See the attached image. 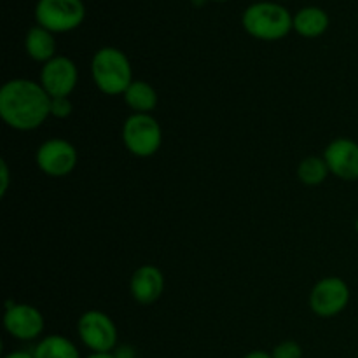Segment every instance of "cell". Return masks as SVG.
Wrapping results in <instances>:
<instances>
[{
    "mask_svg": "<svg viewBox=\"0 0 358 358\" xmlns=\"http://www.w3.org/2000/svg\"><path fill=\"white\" fill-rule=\"evenodd\" d=\"M51 115V96L41 83L10 79L0 87V117L16 131H34Z\"/></svg>",
    "mask_w": 358,
    "mask_h": 358,
    "instance_id": "6da1fadb",
    "label": "cell"
},
{
    "mask_svg": "<svg viewBox=\"0 0 358 358\" xmlns=\"http://www.w3.org/2000/svg\"><path fill=\"white\" fill-rule=\"evenodd\" d=\"M91 77L103 94H124L133 83L131 63L121 49L101 48L91 59Z\"/></svg>",
    "mask_w": 358,
    "mask_h": 358,
    "instance_id": "7a4b0ae2",
    "label": "cell"
},
{
    "mask_svg": "<svg viewBox=\"0 0 358 358\" xmlns=\"http://www.w3.org/2000/svg\"><path fill=\"white\" fill-rule=\"evenodd\" d=\"M243 27L252 37L262 41H278L294 27V20L285 7L273 2H259L243 14Z\"/></svg>",
    "mask_w": 358,
    "mask_h": 358,
    "instance_id": "3957f363",
    "label": "cell"
},
{
    "mask_svg": "<svg viewBox=\"0 0 358 358\" xmlns=\"http://www.w3.org/2000/svg\"><path fill=\"white\" fill-rule=\"evenodd\" d=\"M122 143L135 157H152L161 149L163 129L152 114H131L122 124Z\"/></svg>",
    "mask_w": 358,
    "mask_h": 358,
    "instance_id": "277c9868",
    "label": "cell"
},
{
    "mask_svg": "<svg viewBox=\"0 0 358 358\" xmlns=\"http://www.w3.org/2000/svg\"><path fill=\"white\" fill-rule=\"evenodd\" d=\"M77 334L91 353H112L117 348V327L103 311L90 310L80 315Z\"/></svg>",
    "mask_w": 358,
    "mask_h": 358,
    "instance_id": "5b68a950",
    "label": "cell"
},
{
    "mask_svg": "<svg viewBox=\"0 0 358 358\" xmlns=\"http://www.w3.org/2000/svg\"><path fill=\"white\" fill-rule=\"evenodd\" d=\"M83 0H38L35 17L38 27L49 31H69L79 27L84 20Z\"/></svg>",
    "mask_w": 358,
    "mask_h": 358,
    "instance_id": "8992f818",
    "label": "cell"
},
{
    "mask_svg": "<svg viewBox=\"0 0 358 358\" xmlns=\"http://www.w3.org/2000/svg\"><path fill=\"white\" fill-rule=\"evenodd\" d=\"M348 283L338 276H327L315 283L310 294V308L317 317L332 318L346 310L350 303Z\"/></svg>",
    "mask_w": 358,
    "mask_h": 358,
    "instance_id": "52a82bcc",
    "label": "cell"
},
{
    "mask_svg": "<svg viewBox=\"0 0 358 358\" xmlns=\"http://www.w3.org/2000/svg\"><path fill=\"white\" fill-rule=\"evenodd\" d=\"M77 149L65 138H49L35 152L37 168L48 177L62 178L77 166Z\"/></svg>",
    "mask_w": 358,
    "mask_h": 358,
    "instance_id": "ba28073f",
    "label": "cell"
},
{
    "mask_svg": "<svg viewBox=\"0 0 358 358\" xmlns=\"http://www.w3.org/2000/svg\"><path fill=\"white\" fill-rule=\"evenodd\" d=\"M3 327L10 338L17 341H34L44 332V315L38 308L24 303H7Z\"/></svg>",
    "mask_w": 358,
    "mask_h": 358,
    "instance_id": "9c48e42d",
    "label": "cell"
},
{
    "mask_svg": "<svg viewBox=\"0 0 358 358\" xmlns=\"http://www.w3.org/2000/svg\"><path fill=\"white\" fill-rule=\"evenodd\" d=\"M38 83L51 98L70 96L79 83V70L76 63L66 56H55L44 63Z\"/></svg>",
    "mask_w": 358,
    "mask_h": 358,
    "instance_id": "30bf717a",
    "label": "cell"
},
{
    "mask_svg": "<svg viewBox=\"0 0 358 358\" xmlns=\"http://www.w3.org/2000/svg\"><path fill=\"white\" fill-rule=\"evenodd\" d=\"M327 163L329 171L345 182L358 180V143L355 140L339 136L332 140L322 156Z\"/></svg>",
    "mask_w": 358,
    "mask_h": 358,
    "instance_id": "8fae6325",
    "label": "cell"
},
{
    "mask_svg": "<svg viewBox=\"0 0 358 358\" xmlns=\"http://www.w3.org/2000/svg\"><path fill=\"white\" fill-rule=\"evenodd\" d=\"M129 292L138 304H154L164 292L163 271L152 264L140 266L129 280Z\"/></svg>",
    "mask_w": 358,
    "mask_h": 358,
    "instance_id": "7c38bea8",
    "label": "cell"
},
{
    "mask_svg": "<svg viewBox=\"0 0 358 358\" xmlns=\"http://www.w3.org/2000/svg\"><path fill=\"white\" fill-rule=\"evenodd\" d=\"M24 49L31 59L48 63L56 56V41L52 37V31L45 30L44 27L30 28L24 38Z\"/></svg>",
    "mask_w": 358,
    "mask_h": 358,
    "instance_id": "4fadbf2b",
    "label": "cell"
},
{
    "mask_svg": "<svg viewBox=\"0 0 358 358\" xmlns=\"http://www.w3.org/2000/svg\"><path fill=\"white\" fill-rule=\"evenodd\" d=\"M122 98L133 114H150L157 107V91L145 80H133Z\"/></svg>",
    "mask_w": 358,
    "mask_h": 358,
    "instance_id": "5bb4252c",
    "label": "cell"
},
{
    "mask_svg": "<svg viewBox=\"0 0 358 358\" xmlns=\"http://www.w3.org/2000/svg\"><path fill=\"white\" fill-rule=\"evenodd\" d=\"M31 352L35 358H83L77 346L62 334L45 336Z\"/></svg>",
    "mask_w": 358,
    "mask_h": 358,
    "instance_id": "9a60e30c",
    "label": "cell"
},
{
    "mask_svg": "<svg viewBox=\"0 0 358 358\" xmlns=\"http://www.w3.org/2000/svg\"><path fill=\"white\" fill-rule=\"evenodd\" d=\"M329 27V16L318 7H304L294 17V28L303 37H318Z\"/></svg>",
    "mask_w": 358,
    "mask_h": 358,
    "instance_id": "2e32d148",
    "label": "cell"
},
{
    "mask_svg": "<svg viewBox=\"0 0 358 358\" xmlns=\"http://www.w3.org/2000/svg\"><path fill=\"white\" fill-rule=\"evenodd\" d=\"M329 166L325 163L324 157L320 156H308L297 166V178L301 184L308 185V187H317V185L324 184L329 177Z\"/></svg>",
    "mask_w": 358,
    "mask_h": 358,
    "instance_id": "e0dca14e",
    "label": "cell"
},
{
    "mask_svg": "<svg viewBox=\"0 0 358 358\" xmlns=\"http://www.w3.org/2000/svg\"><path fill=\"white\" fill-rule=\"evenodd\" d=\"M273 358H303V348L297 341H283L271 352Z\"/></svg>",
    "mask_w": 358,
    "mask_h": 358,
    "instance_id": "ac0fdd59",
    "label": "cell"
},
{
    "mask_svg": "<svg viewBox=\"0 0 358 358\" xmlns=\"http://www.w3.org/2000/svg\"><path fill=\"white\" fill-rule=\"evenodd\" d=\"M73 110V103L69 96L51 98V117L66 119Z\"/></svg>",
    "mask_w": 358,
    "mask_h": 358,
    "instance_id": "d6986e66",
    "label": "cell"
},
{
    "mask_svg": "<svg viewBox=\"0 0 358 358\" xmlns=\"http://www.w3.org/2000/svg\"><path fill=\"white\" fill-rule=\"evenodd\" d=\"M10 185V170L6 159L0 161V196H6Z\"/></svg>",
    "mask_w": 358,
    "mask_h": 358,
    "instance_id": "ffe728a7",
    "label": "cell"
},
{
    "mask_svg": "<svg viewBox=\"0 0 358 358\" xmlns=\"http://www.w3.org/2000/svg\"><path fill=\"white\" fill-rule=\"evenodd\" d=\"M112 355H114V358H138L135 346L131 345H119L117 348L112 352Z\"/></svg>",
    "mask_w": 358,
    "mask_h": 358,
    "instance_id": "44dd1931",
    "label": "cell"
},
{
    "mask_svg": "<svg viewBox=\"0 0 358 358\" xmlns=\"http://www.w3.org/2000/svg\"><path fill=\"white\" fill-rule=\"evenodd\" d=\"M3 358H35L34 352H27V350H16V352L7 353Z\"/></svg>",
    "mask_w": 358,
    "mask_h": 358,
    "instance_id": "7402d4cb",
    "label": "cell"
},
{
    "mask_svg": "<svg viewBox=\"0 0 358 358\" xmlns=\"http://www.w3.org/2000/svg\"><path fill=\"white\" fill-rule=\"evenodd\" d=\"M243 358H273V355L264 350H254V352H248Z\"/></svg>",
    "mask_w": 358,
    "mask_h": 358,
    "instance_id": "603a6c76",
    "label": "cell"
},
{
    "mask_svg": "<svg viewBox=\"0 0 358 358\" xmlns=\"http://www.w3.org/2000/svg\"><path fill=\"white\" fill-rule=\"evenodd\" d=\"M86 358H114V355L112 353H91Z\"/></svg>",
    "mask_w": 358,
    "mask_h": 358,
    "instance_id": "cb8c5ba5",
    "label": "cell"
},
{
    "mask_svg": "<svg viewBox=\"0 0 358 358\" xmlns=\"http://www.w3.org/2000/svg\"><path fill=\"white\" fill-rule=\"evenodd\" d=\"M203 2H205V0H194V3H196V6H201Z\"/></svg>",
    "mask_w": 358,
    "mask_h": 358,
    "instance_id": "d4e9b609",
    "label": "cell"
},
{
    "mask_svg": "<svg viewBox=\"0 0 358 358\" xmlns=\"http://www.w3.org/2000/svg\"><path fill=\"white\" fill-rule=\"evenodd\" d=\"M355 229H357V233H358V217H357V222H355Z\"/></svg>",
    "mask_w": 358,
    "mask_h": 358,
    "instance_id": "484cf974",
    "label": "cell"
}]
</instances>
